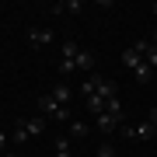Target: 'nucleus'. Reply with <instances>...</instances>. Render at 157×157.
<instances>
[{
  "label": "nucleus",
  "mask_w": 157,
  "mask_h": 157,
  "mask_svg": "<svg viewBox=\"0 0 157 157\" xmlns=\"http://www.w3.org/2000/svg\"><path fill=\"white\" fill-rule=\"evenodd\" d=\"M122 67H129V70H133V77L140 80V84H150V80H154V70L143 63V56L133 49V45H129V49L122 52Z\"/></svg>",
  "instance_id": "f257e3e1"
},
{
  "label": "nucleus",
  "mask_w": 157,
  "mask_h": 157,
  "mask_svg": "<svg viewBox=\"0 0 157 157\" xmlns=\"http://www.w3.org/2000/svg\"><path fill=\"white\" fill-rule=\"evenodd\" d=\"M39 112H42V115H49V119H59V122H70V108H67V105H59L52 94H42V98H39Z\"/></svg>",
  "instance_id": "f03ea898"
},
{
  "label": "nucleus",
  "mask_w": 157,
  "mask_h": 157,
  "mask_svg": "<svg viewBox=\"0 0 157 157\" xmlns=\"http://www.w3.org/2000/svg\"><path fill=\"white\" fill-rule=\"evenodd\" d=\"M119 133H122L126 140H154V136H157V126H154V122H140V126H129V122H126Z\"/></svg>",
  "instance_id": "7ed1b4c3"
},
{
  "label": "nucleus",
  "mask_w": 157,
  "mask_h": 157,
  "mask_svg": "<svg viewBox=\"0 0 157 157\" xmlns=\"http://www.w3.org/2000/svg\"><path fill=\"white\" fill-rule=\"evenodd\" d=\"M133 49L143 56V63H147L150 70H157V42H154V39H136Z\"/></svg>",
  "instance_id": "20e7f679"
},
{
  "label": "nucleus",
  "mask_w": 157,
  "mask_h": 157,
  "mask_svg": "<svg viewBox=\"0 0 157 157\" xmlns=\"http://www.w3.org/2000/svg\"><path fill=\"white\" fill-rule=\"evenodd\" d=\"M52 42V32L49 28H28V45L32 49H45Z\"/></svg>",
  "instance_id": "39448f33"
},
{
  "label": "nucleus",
  "mask_w": 157,
  "mask_h": 157,
  "mask_svg": "<svg viewBox=\"0 0 157 157\" xmlns=\"http://www.w3.org/2000/svg\"><path fill=\"white\" fill-rule=\"evenodd\" d=\"M105 112H108V115H112V119H115V122H119V129H122V126H126V112H122V101H119V94L105 101Z\"/></svg>",
  "instance_id": "423d86ee"
},
{
  "label": "nucleus",
  "mask_w": 157,
  "mask_h": 157,
  "mask_svg": "<svg viewBox=\"0 0 157 157\" xmlns=\"http://www.w3.org/2000/svg\"><path fill=\"white\" fill-rule=\"evenodd\" d=\"M94 67H98L94 52H91V49H80V52H77V70H84V73H94Z\"/></svg>",
  "instance_id": "0eeeda50"
},
{
  "label": "nucleus",
  "mask_w": 157,
  "mask_h": 157,
  "mask_svg": "<svg viewBox=\"0 0 157 157\" xmlns=\"http://www.w3.org/2000/svg\"><path fill=\"white\" fill-rule=\"evenodd\" d=\"M49 94H52V98H56V101H59V105H70V98H73V87L67 84V80H59V84H56V87H52V91H49Z\"/></svg>",
  "instance_id": "6e6552de"
},
{
  "label": "nucleus",
  "mask_w": 157,
  "mask_h": 157,
  "mask_svg": "<svg viewBox=\"0 0 157 157\" xmlns=\"http://www.w3.org/2000/svg\"><path fill=\"white\" fill-rule=\"evenodd\" d=\"M94 126H98V129H101V133H105V136H108V133H119V122H115V119L108 115V112L94 115Z\"/></svg>",
  "instance_id": "1a4fd4ad"
},
{
  "label": "nucleus",
  "mask_w": 157,
  "mask_h": 157,
  "mask_svg": "<svg viewBox=\"0 0 157 157\" xmlns=\"http://www.w3.org/2000/svg\"><path fill=\"white\" fill-rule=\"evenodd\" d=\"M80 0H59V4H52V14H80Z\"/></svg>",
  "instance_id": "9d476101"
},
{
  "label": "nucleus",
  "mask_w": 157,
  "mask_h": 157,
  "mask_svg": "<svg viewBox=\"0 0 157 157\" xmlns=\"http://www.w3.org/2000/svg\"><path fill=\"white\" fill-rule=\"evenodd\" d=\"M21 122H25V129H28V136L45 133V119H42V115H35V119H21Z\"/></svg>",
  "instance_id": "9b49d317"
},
{
  "label": "nucleus",
  "mask_w": 157,
  "mask_h": 157,
  "mask_svg": "<svg viewBox=\"0 0 157 157\" xmlns=\"http://www.w3.org/2000/svg\"><path fill=\"white\" fill-rule=\"evenodd\" d=\"M87 101V112L91 115H101V112H105V98H101V94H91V98H84Z\"/></svg>",
  "instance_id": "f8f14e48"
},
{
  "label": "nucleus",
  "mask_w": 157,
  "mask_h": 157,
  "mask_svg": "<svg viewBox=\"0 0 157 157\" xmlns=\"http://www.w3.org/2000/svg\"><path fill=\"white\" fill-rule=\"evenodd\" d=\"M87 133H91V129H87L84 122H70V136H73V140H84Z\"/></svg>",
  "instance_id": "ddd939ff"
},
{
  "label": "nucleus",
  "mask_w": 157,
  "mask_h": 157,
  "mask_svg": "<svg viewBox=\"0 0 157 157\" xmlns=\"http://www.w3.org/2000/svg\"><path fill=\"white\" fill-rule=\"evenodd\" d=\"M56 157H70V136H59L56 140Z\"/></svg>",
  "instance_id": "4468645a"
},
{
  "label": "nucleus",
  "mask_w": 157,
  "mask_h": 157,
  "mask_svg": "<svg viewBox=\"0 0 157 157\" xmlns=\"http://www.w3.org/2000/svg\"><path fill=\"white\" fill-rule=\"evenodd\" d=\"M14 140H17V143H28V140H32L28 129H25V122H17V126H14Z\"/></svg>",
  "instance_id": "2eb2a0df"
},
{
  "label": "nucleus",
  "mask_w": 157,
  "mask_h": 157,
  "mask_svg": "<svg viewBox=\"0 0 157 157\" xmlns=\"http://www.w3.org/2000/svg\"><path fill=\"white\" fill-rule=\"evenodd\" d=\"M94 157H115V147L112 143H101L98 150H94Z\"/></svg>",
  "instance_id": "dca6fc26"
},
{
  "label": "nucleus",
  "mask_w": 157,
  "mask_h": 157,
  "mask_svg": "<svg viewBox=\"0 0 157 157\" xmlns=\"http://www.w3.org/2000/svg\"><path fill=\"white\" fill-rule=\"evenodd\" d=\"M147 122H154V126H157V108H150V112H147Z\"/></svg>",
  "instance_id": "f3484780"
},
{
  "label": "nucleus",
  "mask_w": 157,
  "mask_h": 157,
  "mask_svg": "<svg viewBox=\"0 0 157 157\" xmlns=\"http://www.w3.org/2000/svg\"><path fill=\"white\" fill-rule=\"evenodd\" d=\"M4 147H7V133L0 129V150H4Z\"/></svg>",
  "instance_id": "a211bd4d"
},
{
  "label": "nucleus",
  "mask_w": 157,
  "mask_h": 157,
  "mask_svg": "<svg viewBox=\"0 0 157 157\" xmlns=\"http://www.w3.org/2000/svg\"><path fill=\"white\" fill-rule=\"evenodd\" d=\"M150 11H154V14H157V0H154V7H150Z\"/></svg>",
  "instance_id": "6ab92c4d"
},
{
  "label": "nucleus",
  "mask_w": 157,
  "mask_h": 157,
  "mask_svg": "<svg viewBox=\"0 0 157 157\" xmlns=\"http://www.w3.org/2000/svg\"><path fill=\"white\" fill-rule=\"evenodd\" d=\"M154 42H157V35H154Z\"/></svg>",
  "instance_id": "aec40b11"
},
{
  "label": "nucleus",
  "mask_w": 157,
  "mask_h": 157,
  "mask_svg": "<svg viewBox=\"0 0 157 157\" xmlns=\"http://www.w3.org/2000/svg\"><path fill=\"white\" fill-rule=\"evenodd\" d=\"M91 157H94V154H91Z\"/></svg>",
  "instance_id": "412c9836"
}]
</instances>
